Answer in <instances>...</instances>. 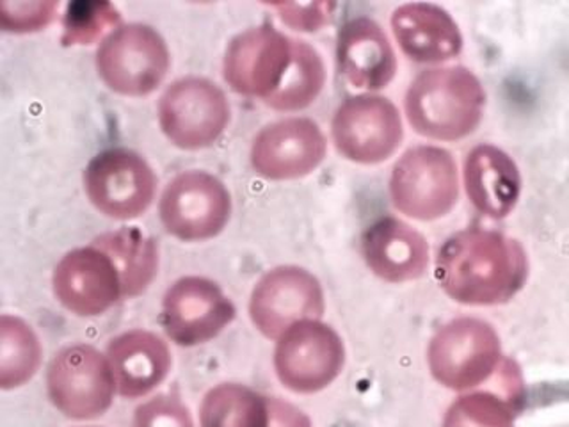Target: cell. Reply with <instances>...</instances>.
Wrapping results in <instances>:
<instances>
[{
	"instance_id": "1",
	"label": "cell",
	"mask_w": 569,
	"mask_h": 427,
	"mask_svg": "<svg viewBox=\"0 0 569 427\" xmlns=\"http://www.w3.org/2000/svg\"><path fill=\"white\" fill-rule=\"evenodd\" d=\"M529 272L520 242L489 230L450 237L438 257V280L450 298L473 307L500 305L518 294Z\"/></svg>"
},
{
	"instance_id": "2",
	"label": "cell",
	"mask_w": 569,
	"mask_h": 427,
	"mask_svg": "<svg viewBox=\"0 0 569 427\" xmlns=\"http://www.w3.org/2000/svg\"><path fill=\"white\" fill-rule=\"evenodd\" d=\"M486 93L462 67L427 70L406 93V115L415 132L438 141L467 138L482 120Z\"/></svg>"
},
{
	"instance_id": "3",
	"label": "cell",
	"mask_w": 569,
	"mask_h": 427,
	"mask_svg": "<svg viewBox=\"0 0 569 427\" xmlns=\"http://www.w3.org/2000/svg\"><path fill=\"white\" fill-rule=\"evenodd\" d=\"M169 64L164 38L144 23L118 27L97 50L98 76L124 97L153 93L168 76Z\"/></svg>"
},
{
	"instance_id": "4",
	"label": "cell",
	"mask_w": 569,
	"mask_h": 427,
	"mask_svg": "<svg viewBox=\"0 0 569 427\" xmlns=\"http://www.w3.org/2000/svg\"><path fill=\"white\" fill-rule=\"evenodd\" d=\"M391 201L418 221L443 218L458 203V166L449 151L415 147L397 160L390 178Z\"/></svg>"
},
{
	"instance_id": "5",
	"label": "cell",
	"mask_w": 569,
	"mask_h": 427,
	"mask_svg": "<svg viewBox=\"0 0 569 427\" xmlns=\"http://www.w3.org/2000/svg\"><path fill=\"white\" fill-rule=\"evenodd\" d=\"M500 338L488 322L456 319L441 328L429 346V367L436 381L468 390L488 381L502 367Z\"/></svg>"
},
{
	"instance_id": "6",
	"label": "cell",
	"mask_w": 569,
	"mask_h": 427,
	"mask_svg": "<svg viewBox=\"0 0 569 427\" xmlns=\"http://www.w3.org/2000/svg\"><path fill=\"white\" fill-rule=\"evenodd\" d=\"M159 123L166 138L182 150H200L221 138L230 123L227 95L209 79L174 80L159 100Z\"/></svg>"
},
{
	"instance_id": "7",
	"label": "cell",
	"mask_w": 569,
	"mask_h": 427,
	"mask_svg": "<svg viewBox=\"0 0 569 427\" xmlns=\"http://www.w3.org/2000/svg\"><path fill=\"white\" fill-rule=\"evenodd\" d=\"M84 189L98 212L118 221L147 212L156 198L157 177L147 160L127 148L98 153L84 171Z\"/></svg>"
},
{
	"instance_id": "8",
	"label": "cell",
	"mask_w": 569,
	"mask_h": 427,
	"mask_svg": "<svg viewBox=\"0 0 569 427\" xmlns=\"http://www.w3.org/2000/svg\"><path fill=\"white\" fill-rule=\"evenodd\" d=\"M159 214L168 234L177 239H212L230 219V192L218 177L207 171H183L166 186Z\"/></svg>"
},
{
	"instance_id": "9",
	"label": "cell",
	"mask_w": 569,
	"mask_h": 427,
	"mask_svg": "<svg viewBox=\"0 0 569 427\" xmlns=\"http://www.w3.org/2000/svg\"><path fill=\"white\" fill-rule=\"evenodd\" d=\"M47 387L62 415L86 420L111 408L116 383L109 360L94 347L77 344L56 355L47 374Z\"/></svg>"
},
{
	"instance_id": "10",
	"label": "cell",
	"mask_w": 569,
	"mask_h": 427,
	"mask_svg": "<svg viewBox=\"0 0 569 427\" xmlns=\"http://www.w3.org/2000/svg\"><path fill=\"white\" fill-rule=\"evenodd\" d=\"M346 364L342 338L319 320H302L281 335L276 347L278 378L289 390L313 394L328 387Z\"/></svg>"
},
{
	"instance_id": "11",
	"label": "cell",
	"mask_w": 569,
	"mask_h": 427,
	"mask_svg": "<svg viewBox=\"0 0 569 427\" xmlns=\"http://www.w3.org/2000/svg\"><path fill=\"white\" fill-rule=\"evenodd\" d=\"M296 40L274 27H253L228 44L222 62L224 80L236 93L267 102L280 89L293 61Z\"/></svg>"
},
{
	"instance_id": "12",
	"label": "cell",
	"mask_w": 569,
	"mask_h": 427,
	"mask_svg": "<svg viewBox=\"0 0 569 427\" xmlns=\"http://www.w3.org/2000/svg\"><path fill=\"white\" fill-rule=\"evenodd\" d=\"M331 133L340 156L358 165H379L396 153L405 129L388 98L358 95L338 107Z\"/></svg>"
},
{
	"instance_id": "13",
	"label": "cell",
	"mask_w": 569,
	"mask_h": 427,
	"mask_svg": "<svg viewBox=\"0 0 569 427\" xmlns=\"http://www.w3.org/2000/svg\"><path fill=\"white\" fill-rule=\"evenodd\" d=\"M325 311V292L316 276L301 267L284 266L258 281L249 301V316L260 334L278 338L302 320Z\"/></svg>"
},
{
	"instance_id": "14",
	"label": "cell",
	"mask_w": 569,
	"mask_h": 427,
	"mask_svg": "<svg viewBox=\"0 0 569 427\" xmlns=\"http://www.w3.org/2000/svg\"><path fill=\"white\" fill-rule=\"evenodd\" d=\"M233 319V302L218 285L200 276H186L174 281L162 302V326L178 346L209 342Z\"/></svg>"
},
{
	"instance_id": "15",
	"label": "cell",
	"mask_w": 569,
	"mask_h": 427,
	"mask_svg": "<svg viewBox=\"0 0 569 427\" xmlns=\"http://www.w3.org/2000/svg\"><path fill=\"white\" fill-rule=\"evenodd\" d=\"M53 294L62 307L80 317L100 316L124 298L114 260L94 245L62 257L53 271Z\"/></svg>"
},
{
	"instance_id": "16",
	"label": "cell",
	"mask_w": 569,
	"mask_h": 427,
	"mask_svg": "<svg viewBox=\"0 0 569 427\" xmlns=\"http://www.w3.org/2000/svg\"><path fill=\"white\" fill-rule=\"evenodd\" d=\"M325 157V133L308 118H289L267 125L251 148L254 171L269 180L307 177L319 168Z\"/></svg>"
},
{
	"instance_id": "17",
	"label": "cell",
	"mask_w": 569,
	"mask_h": 427,
	"mask_svg": "<svg viewBox=\"0 0 569 427\" xmlns=\"http://www.w3.org/2000/svg\"><path fill=\"white\" fill-rule=\"evenodd\" d=\"M338 68L358 89L387 88L397 71V58L388 36L370 18H355L338 32Z\"/></svg>"
},
{
	"instance_id": "18",
	"label": "cell",
	"mask_w": 569,
	"mask_h": 427,
	"mask_svg": "<svg viewBox=\"0 0 569 427\" xmlns=\"http://www.w3.org/2000/svg\"><path fill=\"white\" fill-rule=\"evenodd\" d=\"M363 257L381 280L405 284L427 271L429 246L426 237L405 221L382 218L365 231Z\"/></svg>"
},
{
	"instance_id": "19",
	"label": "cell",
	"mask_w": 569,
	"mask_h": 427,
	"mask_svg": "<svg viewBox=\"0 0 569 427\" xmlns=\"http://www.w3.org/2000/svg\"><path fill=\"white\" fill-rule=\"evenodd\" d=\"M116 390L129 399L147 396L171 370L168 344L151 331L133 329L116 337L107 347Z\"/></svg>"
},
{
	"instance_id": "20",
	"label": "cell",
	"mask_w": 569,
	"mask_h": 427,
	"mask_svg": "<svg viewBox=\"0 0 569 427\" xmlns=\"http://www.w3.org/2000/svg\"><path fill=\"white\" fill-rule=\"evenodd\" d=\"M391 29L402 52L417 62L447 61L462 49L458 23L440 6H400L391 14Z\"/></svg>"
},
{
	"instance_id": "21",
	"label": "cell",
	"mask_w": 569,
	"mask_h": 427,
	"mask_svg": "<svg viewBox=\"0 0 569 427\" xmlns=\"http://www.w3.org/2000/svg\"><path fill=\"white\" fill-rule=\"evenodd\" d=\"M465 187L471 203L489 218L502 219L520 200V169L493 145L473 148L465 165Z\"/></svg>"
},
{
	"instance_id": "22",
	"label": "cell",
	"mask_w": 569,
	"mask_h": 427,
	"mask_svg": "<svg viewBox=\"0 0 569 427\" xmlns=\"http://www.w3.org/2000/svg\"><path fill=\"white\" fill-rule=\"evenodd\" d=\"M94 246L111 255L123 281L124 298H133L148 289L159 269V248L156 240L138 228L103 234L94 239Z\"/></svg>"
},
{
	"instance_id": "23",
	"label": "cell",
	"mask_w": 569,
	"mask_h": 427,
	"mask_svg": "<svg viewBox=\"0 0 569 427\" xmlns=\"http://www.w3.org/2000/svg\"><path fill=\"white\" fill-rule=\"evenodd\" d=\"M200 420L201 427H269L271 405L251 388L224 383L204 396Z\"/></svg>"
},
{
	"instance_id": "24",
	"label": "cell",
	"mask_w": 569,
	"mask_h": 427,
	"mask_svg": "<svg viewBox=\"0 0 569 427\" xmlns=\"http://www.w3.org/2000/svg\"><path fill=\"white\" fill-rule=\"evenodd\" d=\"M41 346L31 326L22 319H0V387L4 390L26 385L40 369Z\"/></svg>"
},
{
	"instance_id": "25",
	"label": "cell",
	"mask_w": 569,
	"mask_h": 427,
	"mask_svg": "<svg viewBox=\"0 0 569 427\" xmlns=\"http://www.w3.org/2000/svg\"><path fill=\"white\" fill-rule=\"evenodd\" d=\"M325 82V61L319 52L307 41L296 40L292 67L266 103L276 111H301L319 97Z\"/></svg>"
},
{
	"instance_id": "26",
	"label": "cell",
	"mask_w": 569,
	"mask_h": 427,
	"mask_svg": "<svg viewBox=\"0 0 569 427\" xmlns=\"http://www.w3.org/2000/svg\"><path fill=\"white\" fill-rule=\"evenodd\" d=\"M515 400L477 391L459 397L445 417L443 427H515Z\"/></svg>"
},
{
	"instance_id": "27",
	"label": "cell",
	"mask_w": 569,
	"mask_h": 427,
	"mask_svg": "<svg viewBox=\"0 0 569 427\" xmlns=\"http://www.w3.org/2000/svg\"><path fill=\"white\" fill-rule=\"evenodd\" d=\"M121 14L111 2L82 0L71 2L62 14V43L91 44L109 27L120 23Z\"/></svg>"
},
{
	"instance_id": "28",
	"label": "cell",
	"mask_w": 569,
	"mask_h": 427,
	"mask_svg": "<svg viewBox=\"0 0 569 427\" xmlns=\"http://www.w3.org/2000/svg\"><path fill=\"white\" fill-rule=\"evenodd\" d=\"M132 427H194L189 409L177 397L159 396L139 406Z\"/></svg>"
},
{
	"instance_id": "29",
	"label": "cell",
	"mask_w": 569,
	"mask_h": 427,
	"mask_svg": "<svg viewBox=\"0 0 569 427\" xmlns=\"http://www.w3.org/2000/svg\"><path fill=\"white\" fill-rule=\"evenodd\" d=\"M56 2H2V27L6 31H38L52 20Z\"/></svg>"
},
{
	"instance_id": "30",
	"label": "cell",
	"mask_w": 569,
	"mask_h": 427,
	"mask_svg": "<svg viewBox=\"0 0 569 427\" xmlns=\"http://www.w3.org/2000/svg\"><path fill=\"white\" fill-rule=\"evenodd\" d=\"M272 8L280 13L281 20L296 31H319L320 27L331 20L333 2H310V4H274Z\"/></svg>"
},
{
	"instance_id": "31",
	"label": "cell",
	"mask_w": 569,
	"mask_h": 427,
	"mask_svg": "<svg viewBox=\"0 0 569 427\" xmlns=\"http://www.w3.org/2000/svg\"><path fill=\"white\" fill-rule=\"evenodd\" d=\"M269 405H271V426L269 427H311L310 418L296 406L276 397H269Z\"/></svg>"
}]
</instances>
